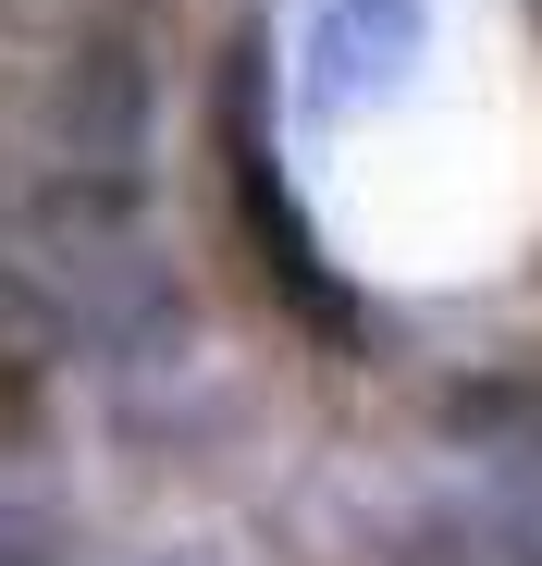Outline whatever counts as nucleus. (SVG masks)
Masks as SVG:
<instances>
[{
    "label": "nucleus",
    "instance_id": "f257e3e1",
    "mask_svg": "<svg viewBox=\"0 0 542 566\" xmlns=\"http://www.w3.org/2000/svg\"><path fill=\"white\" fill-rule=\"evenodd\" d=\"M431 50H444V13H431V0H309L296 62H284V112H296L309 136L383 124V112L419 99Z\"/></svg>",
    "mask_w": 542,
    "mask_h": 566
}]
</instances>
